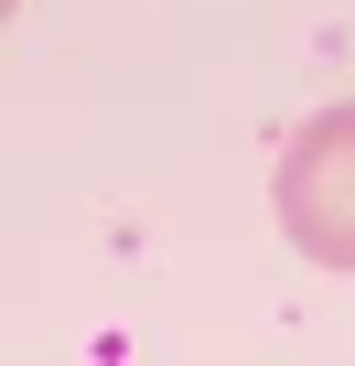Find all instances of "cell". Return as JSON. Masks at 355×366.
Segmentation results:
<instances>
[{
  "label": "cell",
  "instance_id": "1",
  "mask_svg": "<svg viewBox=\"0 0 355 366\" xmlns=\"http://www.w3.org/2000/svg\"><path fill=\"white\" fill-rule=\"evenodd\" d=\"M269 205H280V237L323 269H355V108H323L280 140V172H269Z\"/></svg>",
  "mask_w": 355,
  "mask_h": 366
}]
</instances>
